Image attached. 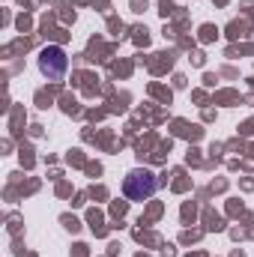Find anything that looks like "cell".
<instances>
[{
    "label": "cell",
    "mask_w": 254,
    "mask_h": 257,
    "mask_svg": "<svg viewBox=\"0 0 254 257\" xmlns=\"http://www.w3.org/2000/svg\"><path fill=\"white\" fill-rule=\"evenodd\" d=\"M156 189H159V180H156V174L150 168H135V171H129L126 180H123V194L129 200H135V203L150 200L156 194Z\"/></svg>",
    "instance_id": "1"
},
{
    "label": "cell",
    "mask_w": 254,
    "mask_h": 257,
    "mask_svg": "<svg viewBox=\"0 0 254 257\" xmlns=\"http://www.w3.org/2000/svg\"><path fill=\"white\" fill-rule=\"evenodd\" d=\"M66 69H69V57L60 45H48L39 51V72L48 78V81H63Z\"/></svg>",
    "instance_id": "2"
}]
</instances>
